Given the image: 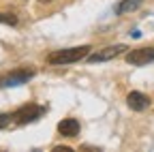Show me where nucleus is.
Wrapping results in <instances>:
<instances>
[{
  "label": "nucleus",
  "instance_id": "obj_6",
  "mask_svg": "<svg viewBox=\"0 0 154 152\" xmlns=\"http://www.w3.org/2000/svg\"><path fill=\"white\" fill-rule=\"evenodd\" d=\"M126 103H128V107L133 109V111H143V109H148L150 107V97L148 94H143V92H131L128 97H126Z\"/></svg>",
  "mask_w": 154,
  "mask_h": 152
},
{
  "label": "nucleus",
  "instance_id": "obj_5",
  "mask_svg": "<svg viewBox=\"0 0 154 152\" xmlns=\"http://www.w3.org/2000/svg\"><path fill=\"white\" fill-rule=\"evenodd\" d=\"M34 75L32 69H17L9 75H0V86H19V84H26L30 77Z\"/></svg>",
  "mask_w": 154,
  "mask_h": 152
},
{
  "label": "nucleus",
  "instance_id": "obj_3",
  "mask_svg": "<svg viewBox=\"0 0 154 152\" xmlns=\"http://www.w3.org/2000/svg\"><path fill=\"white\" fill-rule=\"evenodd\" d=\"M128 47L124 43H118V45H107L103 49H99L96 54H90L88 56V60L94 64V62H107V60H113V58H118V56H122Z\"/></svg>",
  "mask_w": 154,
  "mask_h": 152
},
{
  "label": "nucleus",
  "instance_id": "obj_4",
  "mask_svg": "<svg viewBox=\"0 0 154 152\" xmlns=\"http://www.w3.org/2000/svg\"><path fill=\"white\" fill-rule=\"evenodd\" d=\"M152 60H154V47H137V49H131L126 54V62L128 64H135V67L148 64Z\"/></svg>",
  "mask_w": 154,
  "mask_h": 152
},
{
  "label": "nucleus",
  "instance_id": "obj_7",
  "mask_svg": "<svg viewBox=\"0 0 154 152\" xmlns=\"http://www.w3.org/2000/svg\"><path fill=\"white\" fill-rule=\"evenodd\" d=\"M58 133L64 137H77L79 135V122L75 118H64L60 124H58Z\"/></svg>",
  "mask_w": 154,
  "mask_h": 152
},
{
  "label": "nucleus",
  "instance_id": "obj_11",
  "mask_svg": "<svg viewBox=\"0 0 154 152\" xmlns=\"http://www.w3.org/2000/svg\"><path fill=\"white\" fill-rule=\"evenodd\" d=\"M38 2H41V5H45V2H51V0H38Z\"/></svg>",
  "mask_w": 154,
  "mask_h": 152
},
{
  "label": "nucleus",
  "instance_id": "obj_10",
  "mask_svg": "<svg viewBox=\"0 0 154 152\" xmlns=\"http://www.w3.org/2000/svg\"><path fill=\"white\" fill-rule=\"evenodd\" d=\"M11 118H13L11 113H0V129H5V126L11 122Z\"/></svg>",
  "mask_w": 154,
  "mask_h": 152
},
{
  "label": "nucleus",
  "instance_id": "obj_9",
  "mask_svg": "<svg viewBox=\"0 0 154 152\" xmlns=\"http://www.w3.org/2000/svg\"><path fill=\"white\" fill-rule=\"evenodd\" d=\"M0 24L15 26V24H17V15H15V13H0Z\"/></svg>",
  "mask_w": 154,
  "mask_h": 152
},
{
  "label": "nucleus",
  "instance_id": "obj_8",
  "mask_svg": "<svg viewBox=\"0 0 154 152\" xmlns=\"http://www.w3.org/2000/svg\"><path fill=\"white\" fill-rule=\"evenodd\" d=\"M141 5V0H122V2L118 5V9H116V13L118 15H124L128 11H135V9H139Z\"/></svg>",
  "mask_w": 154,
  "mask_h": 152
},
{
  "label": "nucleus",
  "instance_id": "obj_2",
  "mask_svg": "<svg viewBox=\"0 0 154 152\" xmlns=\"http://www.w3.org/2000/svg\"><path fill=\"white\" fill-rule=\"evenodd\" d=\"M45 113V107H41V105H34V103H28V105H24V107H19L15 113H13V120L17 122V124H30V122H34V120H38Z\"/></svg>",
  "mask_w": 154,
  "mask_h": 152
},
{
  "label": "nucleus",
  "instance_id": "obj_1",
  "mask_svg": "<svg viewBox=\"0 0 154 152\" xmlns=\"http://www.w3.org/2000/svg\"><path fill=\"white\" fill-rule=\"evenodd\" d=\"M90 45H79V47H69V49H58L51 51L47 56V62L49 64H71V62H79L84 58L90 56Z\"/></svg>",
  "mask_w": 154,
  "mask_h": 152
}]
</instances>
